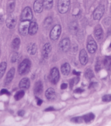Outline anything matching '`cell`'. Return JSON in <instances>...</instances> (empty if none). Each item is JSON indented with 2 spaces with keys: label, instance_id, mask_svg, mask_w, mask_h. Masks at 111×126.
<instances>
[{
  "label": "cell",
  "instance_id": "obj_1",
  "mask_svg": "<svg viewBox=\"0 0 111 126\" xmlns=\"http://www.w3.org/2000/svg\"><path fill=\"white\" fill-rule=\"evenodd\" d=\"M31 62L28 59L24 60L19 64L18 67V72L20 75H25L28 73L31 67Z\"/></svg>",
  "mask_w": 111,
  "mask_h": 126
},
{
  "label": "cell",
  "instance_id": "obj_2",
  "mask_svg": "<svg viewBox=\"0 0 111 126\" xmlns=\"http://www.w3.org/2000/svg\"><path fill=\"white\" fill-rule=\"evenodd\" d=\"M70 7V0H58L57 2V9L62 14L66 13Z\"/></svg>",
  "mask_w": 111,
  "mask_h": 126
},
{
  "label": "cell",
  "instance_id": "obj_3",
  "mask_svg": "<svg viewBox=\"0 0 111 126\" xmlns=\"http://www.w3.org/2000/svg\"><path fill=\"white\" fill-rule=\"evenodd\" d=\"M33 18V13L31 8L29 6L26 7L22 11L20 16L21 21H31Z\"/></svg>",
  "mask_w": 111,
  "mask_h": 126
},
{
  "label": "cell",
  "instance_id": "obj_4",
  "mask_svg": "<svg viewBox=\"0 0 111 126\" xmlns=\"http://www.w3.org/2000/svg\"><path fill=\"white\" fill-rule=\"evenodd\" d=\"M105 12V6L103 4H100L95 9L93 17L95 20H99L103 16Z\"/></svg>",
  "mask_w": 111,
  "mask_h": 126
},
{
  "label": "cell",
  "instance_id": "obj_5",
  "mask_svg": "<svg viewBox=\"0 0 111 126\" xmlns=\"http://www.w3.org/2000/svg\"><path fill=\"white\" fill-rule=\"evenodd\" d=\"M30 24L29 21H23L21 22L19 26V32L21 35L25 36L29 33Z\"/></svg>",
  "mask_w": 111,
  "mask_h": 126
},
{
  "label": "cell",
  "instance_id": "obj_6",
  "mask_svg": "<svg viewBox=\"0 0 111 126\" xmlns=\"http://www.w3.org/2000/svg\"><path fill=\"white\" fill-rule=\"evenodd\" d=\"M59 78V73L58 69L56 67H54L52 69L49 75V79L52 83L56 84L57 83Z\"/></svg>",
  "mask_w": 111,
  "mask_h": 126
},
{
  "label": "cell",
  "instance_id": "obj_7",
  "mask_svg": "<svg viewBox=\"0 0 111 126\" xmlns=\"http://www.w3.org/2000/svg\"><path fill=\"white\" fill-rule=\"evenodd\" d=\"M61 33V27L59 25H55L50 32V38L53 40H57Z\"/></svg>",
  "mask_w": 111,
  "mask_h": 126
},
{
  "label": "cell",
  "instance_id": "obj_8",
  "mask_svg": "<svg viewBox=\"0 0 111 126\" xmlns=\"http://www.w3.org/2000/svg\"><path fill=\"white\" fill-rule=\"evenodd\" d=\"M16 18L13 14L8 15L6 19L5 23L7 27L9 29H13L16 24Z\"/></svg>",
  "mask_w": 111,
  "mask_h": 126
},
{
  "label": "cell",
  "instance_id": "obj_9",
  "mask_svg": "<svg viewBox=\"0 0 111 126\" xmlns=\"http://www.w3.org/2000/svg\"><path fill=\"white\" fill-rule=\"evenodd\" d=\"M59 47L62 52L68 51L70 48V42L69 39L64 38L61 40L59 43Z\"/></svg>",
  "mask_w": 111,
  "mask_h": 126
},
{
  "label": "cell",
  "instance_id": "obj_10",
  "mask_svg": "<svg viewBox=\"0 0 111 126\" xmlns=\"http://www.w3.org/2000/svg\"><path fill=\"white\" fill-rule=\"evenodd\" d=\"M52 50V47L50 43H46L43 47L42 55L45 59H48L51 54Z\"/></svg>",
  "mask_w": 111,
  "mask_h": 126
},
{
  "label": "cell",
  "instance_id": "obj_11",
  "mask_svg": "<svg viewBox=\"0 0 111 126\" xmlns=\"http://www.w3.org/2000/svg\"><path fill=\"white\" fill-rule=\"evenodd\" d=\"M44 4L42 0H36L33 4V9L36 13H40L43 10Z\"/></svg>",
  "mask_w": 111,
  "mask_h": 126
},
{
  "label": "cell",
  "instance_id": "obj_12",
  "mask_svg": "<svg viewBox=\"0 0 111 126\" xmlns=\"http://www.w3.org/2000/svg\"><path fill=\"white\" fill-rule=\"evenodd\" d=\"M43 84L41 81H38L35 83L34 88V92L35 95H39L43 92Z\"/></svg>",
  "mask_w": 111,
  "mask_h": 126
},
{
  "label": "cell",
  "instance_id": "obj_13",
  "mask_svg": "<svg viewBox=\"0 0 111 126\" xmlns=\"http://www.w3.org/2000/svg\"><path fill=\"white\" fill-rule=\"evenodd\" d=\"M87 50L90 53H94L97 48V45L96 42L94 40H90L89 41L87 46Z\"/></svg>",
  "mask_w": 111,
  "mask_h": 126
},
{
  "label": "cell",
  "instance_id": "obj_14",
  "mask_svg": "<svg viewBox=\"0 0 111 126\" xmlns=\"http://www.w3.org/2000/svg\"><path fill=\"white\" fill-rule=\"evenodd\" d=\"M79 61L82 65H85L88 62V56L84 49L81 50L79 54Z\"/></svg>",
  "mask_w": 111,
  "mask_h": 126
},
{
  "label": "cell",
  "instance_id": "obj_15",
  "mask_svg": "<svg viewBox=\"0 0 111 126\" xmlns=\"http://www.w3.org/2000/svg\"><path fill=\"white\" fill-rule=\"evenodd\" d=\"M14 73H15V69L14 67H12L8 71V72L6 74L5 80V85H8L11 82V81L12 80L13 78Z\"/></svg>",
  "mask_w": 111,
  "mask_h": 126
},
{
  "label": "cell",
  "instance_id": "obj_16",
  "mask_svg": "<svg viewBox=\"0 0 111 126\" xmlns=\"http://www.w3.org/2000/svg\"><path fill=\"white\" fill-rule=\"evenodd\" d=\"M45 95L47 98L49 100H52L54 99L56 96L55 90L52 88H49L45 92Z\"/></svg>",
  "mask_w": 111,
  "mask_h": 126
},
{
  "label": "cell",
  "instance_id": "obj_17",
  "mask_svg": "<svg viewBox=\"0 0 111 126\" xmlns=\"http://www.w3.org/2000/svg\"><path fill=\"white\" fill-rule=\"evenodd\" d=\"M19 88L23 90L27 89L30 86V81L27 78H24L21 80L19 84Z\"/></svg>",
  "mask_w": 111,
  "mask_h": 126
},
{
  "label": "cell",
  "instance_id": "obj_18",
  "mask_svg": "<svg viewBox=\"0 0 111 126\" xmlns=\"http://www.w3.org/2000/svg\"><path fill=\"white\" fill-rule=\"evenodd\" d=\"M27 51L30 55H34L37 51V45L34 43H30L27 46Z\"/></svg>",
  "mask_w": 111,
  "mask_h": 126
},
{
  "label": "cell",
  "instance_id": "obj_19",
  "mask_svg": "<svg viewBox=\"0 0 111 126\" xmlns=\"http://www.w3.org/2000/svg\"><path fill=\"white\" fill-rule=\"evenodd\" d=\"M38 29V26L36 22H31L30 24L29 28V33L30 35L35 34Z\"/></svg>",
  "mask_w": 111,
  "mask_h": 126
},
{
  "label": "cell",
  "instance_id": "obj_20",
  "mask_svg": "<svg viewBox=\"0 0 111 126\" xmlns=\"http://www.w3.org/2000/svg\"><path fill=\"white\" fill-rule=\"evenodd\" d=\"M70 67L67 63H65L63 64L61 66V71L63 75L65 76H67L69 74L70 72Z\"/></svg>",
  "mask_w": 111,
  "mask_h": 126
},
{
  "label": "cell",
  "instance_id": "obj_21",
  "mask_svg": "<svg viewBox=\"0 0 111 126\" xmlns=\"http://www.w3.org/2000/svg\"><path fill=\"white\" fill-rule=\"evenodd\" d=\"M69 29L72 33H77L78 32V25L77 23L75 21L72 22L69 25Z\"/></svg>",
  "mask_w": 111,
  "mask_h": 126
},
{
  "label": "cell",
  "instance_id": "obj_22",
  "mask_svg": "<svg viewBox=\"0 0 111 126\" xmlns=\"http://www.w3.org/2000/svg\"><path fill=\"white\" fill-rule=\"evenodd\" d=\"M94 35L95 38L98 40H100L102 39L103 37V32L102 29L101 28L97 29L94 32Z\"/></svg>",
  "mask_w": 111,
  "mask_h": 126
},
{
  "label": "cell",
  "instance_id": "obj_23",
  "mask_svg": "<svg viewBox=\"0 0 111 126\" xmlns=\"http://www.w3.org/2000/svg\"><path fill=\"white\" fill-rule=\"evenodd\" d=\"M82 117L84 121L86 123H88V122H91L94 119L95 115L94 114L92 113H90L84 115Z\"/></svg>",
  "mask_w": 111,
  "mask_h": 126
},
{
  "label": "cell",
  "instance_id": "obj_24",
  "mask_svg": "<svg viewBox=\"0 0 111 126\" xmlns=\"http://www.w3.org/2000/svg\"><path fill=\"white\" fill-rule=\"evenodd\" d=\"M15 8V2L12 1H9L7 4V6H6V10L7 12L11 13H12Z\"/></svg>",
  "mask_w": 111,
  "mask_h": 126
},
{
  "label": "cell",
  "instance_id": "obj_25",
  "mask_svg": "<svg viewBox=\"0 0 111 126\" xmlns=\"http://www.w3.org/2000/svg\"><path fill=\"white\" fill-rule=\"evenodd\" d=\"M44 7L47 10L51 9L53 5V0H43Z\"/></svg>",
  "mask_w": 111,
  "mask_h": 126
},
{
  "label": "cell",
  "instance_id": "obj_26",
  "mask_svg": "<svg viewBox=\"0 0 111 126\" xmlns=\"http://www.w3.org/2000/svg\"><path fill=\"white\" fill-rule=\"evenodd\" d=\"M20 40L19 38H14L12 42V47L14 50H17L19 47Z\"/></svg>",
  "mask_w": 111,
  "mask_h": 126
},
{
  "label": "cell",
  "instance_id": "obj_27",
  "mask_svg": "<svg viewBox=\"0 0 111 126\" xmlns=\"http://www.w3.org/2000/svg\"><path fill=\"white\" fill-rule=\"evenodd\" d=\"M104 64L106 68L110 69L111 67V56L106 57L104 61Z\"/></svg>",
  "mask_w": 111,
  "mask_h": 126
},
{
  "label": "cell",
  "instance_id": "obj_28",
  "mask_svg": "<svg viewBox=\"0 0 111 126\" xmlns=\"http://www.w3.org/2000/svg\"><path fill=\"white\" fill-rule=\"evenodd\" d=\"M25 94V92L23 90L19 91L17 92L14 95V98L16 100H19L22 98Z\"/></svg>",
  "mask_w": 111,
  "mask_h": 126
},
{
  "label": "cell",
  "instance_id": "obj_29",
  "mask_svg": "<svg viewBox=\"0 0 111 126\" xmlns=\"http://www.w3.org/2000/svg\"><path fill=\"white\" fill-rule=\"evenodd\" d=\"M6 62H2L0 63V76L1 78L6 70Z\"/></svg>",
  "mask_w": 111,
  "mask_h": 126
},
{
  "label": "cell",
  "instance_id": "obj_30",
  "mask_svg": "<svg viewBox=\"0 0 111 126\" xmlns=\"http://www.w3.org/2000/svg\"><path fill=\"white\" fill-rule=\"evenodd\" d=\"M85 75L86 78L88 79H91L94 76L93 71L90 69H88L86 70Z\"/></svg>",
  "mask_w": 111,
  "mask_h": 126
},
{
  "label": "cell",
  "instance_id": "obj_31",
  "mask_svg": "<svg viewBox=\"0 0 111 126\" xmlns=\"http://www.w3.org/2000/svg\"><path fill=\"white\" fill-rule=\"evenodd\" d=\"M53 23V19L51 17L46 18L44 21V26L48 28Z\"/></svg>",
  "mask_w": 111,
  "mask_h": 126
},
{
  "label": "cell",
  "instance_id": "obj_32",
  "mask_svg": "<svg viewBox=\"0 0 111 126\" xmlns=\"http://www.w3.org/2000/svg\"><path fill=\"white\" fill-rule=\"evenodd\" d=\"M71 121L74 123H81L84 121L82 117H76L72 118L71 119Z\"/></svg>",
  "mask_w": 111,
  "mask_h": 126
},
{
  "label": "cell",
  "instance_id": "obj_33",
  "mask_svg": "<svg viewBox=\"0 0 111 126\" xmlns=\"http://www.w3.org/2000/svg\"><path fill=\"white\" fill-rule=\"evenodd\" d=\"M19 59V55L17 53H14L11 58V62L12 63H14L17 62Z\"/></svg>",
  "mask_w": 111,
  "mask_h": 126
},
{
  "label": "cell",
  "instance_id": "obj_34",
  "mask_svg": "<svg viewBox=\"0 0 111 126\" xmlns=\"http://www.w3.org/2000/svg\"><path fill=\"white\" fill-rule=\"evenodd\" d=\"M102 100L105 102H109L111 101V94L104 95L102 97Z\"/></svg>",
  "mask_w": 111,
  "mask_h": 126
},
{
  "label": "cell",
  "instance_id": "obj_35",
  "mask_svg": "<svg viewBox=\"0 0 111 126\" xmlns=\"http://www.w3.org/2000/svg\"><path fill=\"white\" fill-rule=\"evenodd\" d=\"M79 81V78H73L72 79H71L70 81V87L71 88H72V87L73 86V85L77 83Z\"/></svg>",
  "mask_w": 111,
  "mask_h": 126
},
{
  "label": "cell",
  "instance_id": "obj_36",
  "mask_svg": "<svg viewBox=\"0 0 111 126\" xmlns=\"http://www.w3.org/2000/svg\"><path fill=\"white\" fill-rule=\"evenodd\" d=\"M101 69V65L100 64V63L98 62L95 65V70L96 71H99Z\"/></svg>",
  "mask_w": 111,
  "mask_h": 126
},
{
  "label": "cell",
  "instance_id": "obj_37",
  "mask_svg": "<svg viewBox=\"0 0 111 126\" xmlns=\"http://www.w3.org/2000/svg\"><path fill=\"white\" fill-rule=\"evenodd\" d=\"M0 94H6L7 95H9L10 94L9 92L6 89H2L1 90V92H0Z\"/></svg>",
  "mask_w": 111,
  "mask_h": 126
},
{
  "label": "cell",
  "instance_id": "obj_38",
  "mask_svg": "<svg viewBox=\"0 0 111 126\" xmlns=\"http://www.w3.org/2000/svg\"><path fill=\"white\" fill-rule=\"evenodd\" d=\"M36 100H37V105H41V104L43 102V101L41 99L39 98H38L36 97Z\"/></svg>",
  "mask_w": 111,
  "mask_h": 126
},
{
  "label": "cell",
  "instance_id": "obj_39",
  "mask_svg": "<svg viewBox=\"0 0 111 126\" xmlns=\"http://www.w3.org/2000/svg\"><path fill=\"white\" fill-rule=\"evenodd\" d=\"M24 113H25V112H24V111L23 110H19V111L18 112V115L19 116H23L24 115Z\"/></svg>",
  "mask_w": 111,
  "mask_h": 126
},
{
  "label": "cell",
  "instance_id": "obj_40",
  "mask_svg": "<svg viewBox=\"0 0 111 126\" xmlns=\"http://www.w3.org/2000/svg\"><path fill=\"white\" fill-rule=\"evenodd\" d=\"M83 91H84V90H83V89H81V88H77V89H76V90H75L74 92H75V93H81L83 92Z\"/></svg>",
  "mask_w": 111,
  "mask_h": 126
},
{
  "label": "cell",
  "instance_id": "obj_41",
  "mask_svg": "<svg viewBox=\"0 0 111 126\" xmlns=\"http://www.w3.org/2000/svg\"><path fill=\"white\" fill-rule=\"evenodd\" d=\"M67 84L66 83H62L61 85V86H60V88L61 89H65L67 88Z\"/></svg>",
  "mask_w": 111,
  "mask_h": 126
},
{
  "label": "cell",
  "instance_id": "obj_42",
  "mask_svg": "<svg viewBox=\"0 0 111 126\" xmlns=\"http://www.w3.org/2000/svg\"><path fill=\"white\" fill-rule=\"evenodd\" d=\"M54 110V108L53 107H50L49 108H48L47 109H46L45 110L46 111H53Z\"/></svg>",
  "mask_w": 111,
  "mask_h": 126
},
{
  "label": "cell",
  "instance_id": "obj_43",
  "mask_svg": "<svg viewBox=\"0 0 111 126\" xmlns=\"http://www.w3.org/2000/svg\"><path fill=\"white\" fill-rule=\"evenodd\" d=\"M73 73L75 75H79L80 74V72H77L75 70H73Z\"/></svg>",
  "mask_w": 111,
  "mask_h": 126
},
{
  "label": "cell",
  "instance_id": "obj_44",
  "mask_svg": "<svg viewBox=\"0 0 111 126\" xmlns=\"http://www.w3.org/2000/svg\"><path fill=\"white\" fill-rule=\"evenodd\" d=\"M111 47V44H110V46Z\"/></svg>",
  "mask_w": 111,
  "mask_h": 126
},
{
  "label": "cell",
  "instance_id": "obj_45",
  "mask_svg": "<svg viewBox=\"0 0 111 126\" xmlns=\"http://www.w3.org/2000/svg\"></svg>",
  "mask_w": 111,
  "mask_h": 126
}]
</instances>
